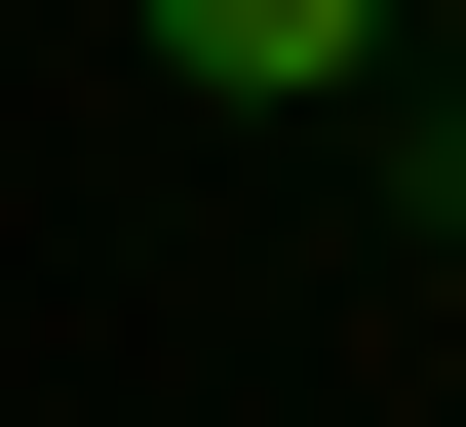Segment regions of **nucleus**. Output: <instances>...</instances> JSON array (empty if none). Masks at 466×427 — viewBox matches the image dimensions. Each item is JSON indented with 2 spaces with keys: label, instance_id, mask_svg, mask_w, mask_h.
<instances>
[{
  "label": "nucleus",
  "instance_id": "obj_2",
  "mask_svg": "<svg viewBox=\"0 0 466 427\" xmlns=\"http://www.w3.org/2000/svg\"><path fill=\"white\" fill-rule=\"evenodd\" d=\"M389 39H466V0H389Z\"/></svg>",
  "mask_w": 466,
  "mask_h": 427
},
{
  "label": "nucleus",
  "instance_id": "obj_1",
  "mask_svg": "<svg viewBox=\"0 0 466 427\" xmlns=\"http://www.w3.org/2000/svg\"><path fill=\"white\" fill-rule=\"evenodd\" d=\"M350 39H389V0H156V78H233V117H311Z\"/></svg>",
  "mask_w": 466,
  "mask_h": 427
}]
</instances>
